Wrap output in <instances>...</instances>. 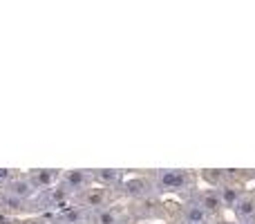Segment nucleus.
I'll use <instances>...</instances> for the list:
<instances>
[{
  "label": "nucleus",
  "mask_w": 255,
  "mask_h": 224,
  "mask_svg": "<svg viewBox=\"0 0 255 224\" xmlns=\"http://www.w3.org/2000/svg\"><path fill=\"white\" fill-rule=\"evenodd\" d=\"M4 193L11 195V198H18L25 202L27 198H31V195L36 193V189L31 186V182L27 180V177H13L11 182H9L7 186H4Z\"/></svg>",
  "instance_id": "nucleus-1"
},
{
  "label": "nucleus",
  "mask_w": 255,
  "mask_h": 224,
  "mask_svg": "<svg viewBox=\"0 0 255 224\" xmlns=\"http://www.w3.org/2000/svg\"><path fill=\"white\" fill-rule=\"evenodd\" d=\"M83 184H85V175L79 173V171H70L65 177H63V186H65V191H76Z\"/></svg>",
  "instance_id": "nucleus-3"
},
{
  "label": "nucleus",
  "mask_w": 255,
  "mask_h": 224,
  "mask_svg": "<svg viewBox=\"0 0 255 224\" xmlns=\"http://www.w3.org/2000/svg\"><path fill=\"white\" fill-rule=\"evenodd\" d=\"M27 180L31 182V186H34L36 191H40V189H49V186L58 180V173L56 171H34Z\"/></svg>",
  "instance_id": "nucleus-2"
},
{
  "label": "nucleus",
  "mask_w": 255,
  "mask_h": 224,
  "mask_svg": "<svg viewBox=\"0 0 255 224\" xmlns=\"http://www.w3.org/2000/svg\"><path fill=\"white\" fill-rule=\"evenodd\" d=\"M13 177H16V175H13V171H7V168H0V184H2V186H7L9 182L13 180Z\"/></svg>",
  "instance_id": "nucleus-5"
},
{
  "label": "nucleus",
  "mask_w": 255,
  "mask_h": 224,
  "mask_svg": "<svg viewBox=\"0 0 255 224\" xmlns=\"http://www.w3.org/2000/svg\"><path fill=\"white\" fill-rule=\"evenodd\" d=\"M25 224H47V222H45V220H27Z\"/></svg>",
  "instance_id": "nucleus-6"
},
{
  "label": "nucleus",
  "mask_w": 255,
  "mask_h": 224,
  "mask_svg": "<svg viewBox=\"0 0 255 224\" xmlns=\"http://www.w3.org/2000/svg\"><path fill=\"white\" fill-rule=\"evenodd\" d=\"M0 207H2V209H9V211H20V209H22V200L11 198V195L4 193L2 200H0Z\"/></svg>",
  "instance_id": "nucleus-4"
}]
</instances>
